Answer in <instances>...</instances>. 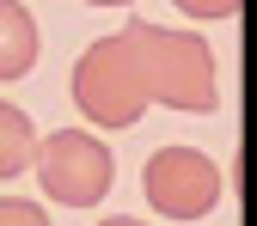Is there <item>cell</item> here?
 Here are the masks:
<instances>
[{"mask_svg":"<svg viewBox=\"0 0 257 226\" xmlns=\"http://www.w3.org/2000/svg\"><path fill=\"white\" fill-rule=\"evenodd\" d=\"M128 49H135V74L147 104H166V110H190V116H208L220 104V86H214V55L196 31H159L147 19L122 25Z\"/></svg>","mask_w":257,"mask_h":226,"instance_id":"6da1fadb","label":"cell"},{"mask_svg":"<svg viewBox=\"0 0 257 226\" xmlns=\"http://www.w3.org/2000/svg\"><path fill=\"white\" fill-rule=\"evenodd\" d=\"M74 104L92 128H135L147 110V92L135 74V49L128 37H98L80 61H74Z\"/></svg>","mask_w":257,"mask_h":226,"instance_id":"7a4b0ae2","label":"cell"},{"mask_svg":"<svg viewBox=\"0 0 257 226\" xmlns=\"http://www.w3.org/2000/svg\"><path fill=\"white\" fill-rule=\"evenodd\" d=\"M31 171H37L43 196L61 208H92L110 196L116 183V159L98 135L86 128H55V135H37V153H31Z\"/></svg>","mask_w":257,"mask_h":226,"instance_id":"3957f363","label":"cell"},{"mask_svg":"<svg viewBox=\"0 0 257 226\" xmlns=\"http://www.w3.org/2000/svg\"><path fill=\"white\" fill-rule=\"evenodd\" d=\"M141 189H147L153 214H166V220H202V214H214L227 177H220V165L208 153H196V147H159L141 165Z\"/></svg>","mask_w":257,"mask_h":226,"instance_id":"277c9868","label":"cell"},{"mask_svg":"<svg viewBox=\"0 0 257 226\" xmlns=\"http://www.w3.org/2000/svg\"><path fill=\"white\" fill-rule=\"evenodd\" d=\"M37 68V19L25 0H0V86Z\"/></svg>","mask_w":257,"mask_h":226,"instance_id":"5b68a950","label":"cell"},{"mask_svg":"<svg viewBox=\"0 0 257 226\" xmlns=\"http://www.w3.org/2000/svg\"><path fill=\"white\" fill-rule=\"evenodd\" d=\"M31 153H37V128H31V116L0 98V177L31 171Z\"/></svg>","mask_w":257,"mask_h":226,"instance_id":"8992f818","label":"cell"},{"mask_svg":"<svg viewBox=\"0 0 257 226\" xmlns=\"http://www.w3.org/2000/svg\"><path fill=\"white\" fill-rule=\"evenodd\" d=\"M0 226H49V214L25 196H0Z\"/></svg>","mask_w":257,"mask_h":226,"instance_id":"52a82bcc","label":"cell"},{"mask_svg":"<svg viewBox=\"0 0 257 226\" xmlns=\"http://www.w3.org/2000/svg\"><path fill=\"white\" fill-rule=\"evenodd\" d=\"M178 13H190V19H233L239 13V0H172Z\"/></svg>","mask_w":257,"mask_h":226,"instance_id":"ba28073f","label":"cell"},{"mask_svg":"<svg viewBox=\"0 0 257 226\" xmlns=\"http://www.w3.org/2000/svg\"><path fill=\"white\" fill-rule=\"evenodd\" d=\"M98 226H141V220H128V214H116V220H98Z\"/></svg>","mask_w":257,"mask_h":226,"instance_id":"9c48e42d","label":"cell"},{"mask_svg":"<svg viewBox=\"0 0 257 226\" xmlns=\"http://www.w3.org/2000/svg\"><path fill=\"white\" fill-rule=\"evenodd\" d=\"M86 7H135V0H86Z\"/></svg>","mask_w":257,"mask_h":226,"instance_id":"30bf717a","label":"cell"}]
</instances>
